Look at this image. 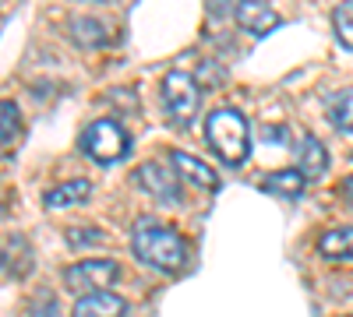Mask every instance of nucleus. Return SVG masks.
Returning a JSON list of instances; mask_svg holds the SVG:
<instances>
[{
    "label": "nucleus",
    "instance_id": "nucleus-4",
    "mask_svg": "<svg viewBox=\"0 0 353 317\" xmlns=\"http://www.w3.org/2000/svg\"><path fill=\"white\" fill-rule=\"evenodd\" d=\"M121 278V265L110 261V257H85V261L71 265L64 272V285L71 293L85 296V293H103Z\"/></svg>",
    "mask_w": 353,
    "mask_h": 317
},
{
    "label": "nucleus",
    "instance_id": "nucleus-20",
    "mask_svg": "<svg viewBox=\"0 0 353 317\" xmlns=\"http://www.w3.org/2000/svg\"><path fill=\"white\" fill-rule=\"evenodd\" d=\"M339 194H343V201H346V205L353 208V177H346V180L339 184Z\"/></svg>",
    "mask_w": 353,
    "mask_h": 317
},
{
    "label": "nucleus",
    "instance_id": "nucleus-12",
    "mask_svg": "<svg viewBox=\"0 0 353 317\" xmlns=\"http://www.w3.org/2000/svg\"><path fill=\"white\" fill-rule=\"evenodd\" d=\"M318 254L329 257V261H353V226H343V229H329V233H321Z\"/></svg>",
    "mask_w": 353,
    "mask_h": 317
},
{
    "label": "nucleus",
    "instance_id": "nucleus-9",
    "mask_svg": "<svg viewBox=\"0 0 353 317\" xmlns=\"http://www.w3.org/2000/svg\"><path fill=\"white\" fill-rule=\"evenodd\" d=\"M237 25L248 36H269L283 21H279V11L269 8L265 0H241L237 4Z\"/></svg>",
    "mask_w": 353,
    "mask_h": 317
},
{
    "label": "nucleus",
    "instance_id": "nucleus-11",
    "mask_svg": "<svg viewBox=\"0 0 353 317\" xmlns=\"http://www.w3.org/2000/svg\"><path fill=\"white\" fill-rule=\"evenodd\" d=\"M88 194H92V184L88 180H68V184H57L43 194V205L50 212H61V208H71V205H85Z\"/></svg>",
    "mask_w": 353,
    "mask_h": 317
},
{
    "label": "nucleus",
    "instance_id": "nucleus-8",
    "mask_svg": "<svg viewBox=\"0 0 353 317\" xmlns=\"http://www.w3.org/2000/svg\"><path fill=\"white\" fill-rule=\"evenodd\" d=\"M170 162H173V173H176V177H184L191 187L209 190V194H216V190H219V177L212 173V166H205L198 155L176 149V152H170Z\"/></svg>",
    "mask_w": 353,
    "mask_h": 317
},
{
    "label": "nucleus",
    "instance_id": "nucleus-5",
    "mask_svg": "<svg viewBox=\"0 0 353 317\" xmlns=\"http://www.w3.org/2000/svg\"><path fill=\"white\" fill-rule=\"evenodd\" d=\"M163 102H166V113H170V120L176 124H188L194 113H198V102H201V92H198V85L181 74V71H170L163 78Z\"/></svg>",
    "mask_w": 353,
    "mask_h": 317
},
{
    "label": "nucleus",
    "instance_id": "nucleus-19",
    "mask_svg": "<svg viewBox=\"0 0 353 317\" xmlns=\"http://www.w3.org/2000/svg\"><path fill=\"white\" fill-rule=\"evenodd\" d=\"M28 317H64V314H61V303H57V300H43L39 307H32Z\"/></svg>",
    "mask_w": 353,
    "mask_h": 317
},
{
    "label": "nucleus",
    "instance_id": "nucleus-3",
    "mask_svg": "<svg viewBox=\"0 0 353 317\" xmlns=\"http://www.w3.org/2000/svg\"><path fill=\"white\" fill-rule=\"evenodd\" d=\"M81 149H85L88 159H96L99 166H110V162H121L131 152V138L117 120H96V124L85 127Z\"/></svg>",
    "mask_w": 353,
    "mask_h": 317
},
{
    "label": "nucleus",
    "instance_id": "nucleus-13",
    "mask_svg": "<svg viewBox=\"0 0 353 317\" xmlns=\"http://www.w3.org/2000/svg\"><path fill=\"white\" fill-rule=\"evenodd\" d=\"M304 184H307V180H304L301 173L290 166V169H276V173H269V177L261 180V190H265V194H276V197H290V201H293V197H301V194H304Z\"/></svg>",
    "mask_w": 353,
    "mask_h": 317
},
{
    "label": "nucleus",
    "instance_id": "nucleus-16",
    "mask_svg": "<svg viewBox=\"0 0 353 317\" xmlns=\"http://www.w3.org/2000/svg\"><path fill=\"white\" fill-rule=\"evenodd\" d=\"M21 134V109L11 99H0V145H14Z\"/></svg>",
    "mask_w": 353,
    "mask_h": 317
},
{
    "label": "nucleus",
    "instance_id": "nucleus-21",
    "mask_svg": "<svg viewBox=\"0 0 353 317\" xmlns=\"http://www.w3.org/2000/svg\"><path fill=\"white\" fill-rule=\"evenodd\" d=\"M0 215H4V201H0Z\"/></svg>",
    "mask_w": 353,
    "mask_h": 317
},
{
    "label": "nucleus",
    "instance_id": "nucleus-14",
    "mask_svg": "<svg viewBox=\"0 0 353 317\" xmlns=\"http://www.w3.org/2000/svg\"><path fill=\"white\" fill-rule=\"evenodd\" d=\"M71 39L78 46H106L110 43V28L96 18H74L71 21Z\"/></svg>",
    "mask_w": 353,
    "mask_h": 317
},
{
    "label": "nucleus",
    "instance_id": "nucleus-6",
    "mask_svg": "<svg viewBox=\"0 0 353 317\" xmlns=\"http://www.w3.org/2000/svg\"><path fill=\"white\" fill-rule=\"evenodd\" d=\"M134 184L145 190V194H152L159 201H181V177L173 173V166H163V162H145L138 173H134Z\"/></svg>",
    "mask_w": 353,
    "mask_h": 317
},
{
    "label": "nucleus",
    "instance_id": "nucleus-2",
    "mask_svg": "<svg viewBox=\"0 0 353 317\" xmlns=\"http://www.w3.org/2000/svg\"><path fill=\"white\" fill-rule=\"evenodd\" d=\"M205 138H209L212 152L226 166H244V159L251 155L248 120L241 117V109H233V106H219L205 117Z\"/></svg>",
    "mask_w": 353,
    "mask_h": 317
},
{
    "label": "nucleus",
    "instance_id": "nucleus-17",
    "mask_svg": "<svg viewBox=\"0 0 353 317\" xmlns=\"http://www.w3.org/2000/svg\"><path fill=\"white\" fill-rule=\"evenodd\" d=\"M332 25H336V39L346 50H353V0H346V4L332 11Z\"/></svg>",
    "mask_w": 353,
    "mask_h": 317
},
{
    "label": "nucleus",
    "instance_id": "nucleus-7",
    "mask_svg": "<svg viewBox=\"0 0 353 317\" xmlns=\"http://www.w3.org/2000/svg\"><path fill=\"white\" fill-rule=\"evenodd\" d=\"M293 169H297L304 180H318L321 173L329 169V152L314 134H304L297 145H293Z\"/></svg>",
    "mask_w": 353,
    "mask_h": 317
},
{
    "label": "nucleus",
    "instance_id": "nucleus-18",
    "mask_svg": "<svg viewBox=\"0 0 353 317\" xmlns=\"http://www.w3.org/2000/svg\"><path fill=\"white\" fill-rule=\"evenodd\" d=\"M106 237L99 229H68V243L71 247H81V243H103Z\"/></svg>",
    "mask_w": 353,
    "mask_h": 317
},
{
    "label": "nucleus",
    "instance_id": "nucleus-1",
    "mask_svg": "<svg viewBox=\"0 0 353 317\" xmlns=\"http://www.w3.org/2000/svg\"><path fill=\"white\" fill-rule=\"evenodd\" d=\"M131 250L141 265L159 272H181L188 265V240L173 226H163L159 219H138L131 229Z\"/></svg>",
    "mask_w": 353,
    "mask_h": 317
},
{
    "label": "nucleus",
    "instance_id": "nucleus-22",
    "mask_svg": "<svg viewBox=\"0 0 353 317\" xmlns=\"http://www.w3.org/2000/svg\"><path fill=\"white\" fill-rule=\"evenodd\" d=\"M346 317H353V314H346Z\"/></svg>",
    "mask_w": 353,
    "mask_h": 317
},
{
    "label": "nucleus",
    "instance_id": "nucleus-10",
    "mask_svg": "<svg viewBox=\"0 0 353 317\" xmlns=\"http://www.w3.org/2000/svg\"><path fill=\"white\" fill-rule=\"evenodd\" d=\"M124 314H128L124 296H117V293H110V289L78 296V303H74V310H71V317H124Z\"/></svg>",
    "mask_w": 353,
    "mask_h": 317
},
{
    "label": "nucleus",
    "instance_id": "nucleus-15",
    "mask_svg": "<svg viewBox=\"0 0 353 317\" xmlns=\"http://www.w3.org/2000/svg\"><path fill=\"white\" fill-rule=\"evenodd\" d=\"M329 124L336 131H346L353 134V89H339L332 99H329Z\"/></svg>",
    "mask_w": 353,
    "mask_h": 317
}]
</instances>
